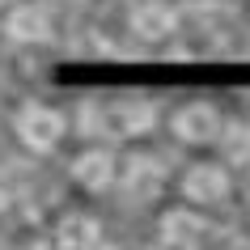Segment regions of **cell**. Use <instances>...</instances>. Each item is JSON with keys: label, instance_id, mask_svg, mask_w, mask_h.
<instances>
[{"label": "cell", "instance_id": "6da1fadb", "mask_svg": "<svg viewBox=\"0 0 250 250\" xmlns=\"http://www.w3.org/2000/svg\"><path fill=\"white\" fill-rule=\"evenodd\" d=\"M174 132L183 136V140H195V145L216 140V136H221V115H216L212 106L195 102V106H187V110H178V119H174Z\"/></svg>", "mask_w": 250, "mask_h": 250}, {"label": "cell", "instance_id": "7a4b0ae2", "mask_svg": "<svg viewBox=\"0 0 250 250\" xmlns=\"http://www.w3.org/2000/svg\"><path fill=\"white\" fill-rule=\"evenodd\" d=\"M102 132L110 136H132V132H145L148 123H153V110H148L145 102H123V106H110V110H102Z\"/></svg>", "mask_w": 250, "mask_h": 250}, {"label": "cell", "instance_id": "3957f363", "mask_svg": "<svg viewBox=\"0 0 250 250\" xmlns=\"http://www.w3.org/2000/svg\"><path fill=\"white\" fill-rule=\"evenodd\" d=\"M132 30L140 39H166L174 30V9L170 4H157V0H153V4H140L132 13Z\"/></svg>", "mask_w": 250, "mask_h": 250}, {"label": "cell", "instance_id": "277c9868", "mask_svg": "<svg viewBox=\"0 0 250 250\" xmlns=\"http://www.w3.org/2000/svg\"><path fill=\"white\" fill-rule=\"evenodd\" d=\"M183 191L191 199H199V204H212V199L225 195V170H216V166H199V170L187 174Z\"/></svg>", "mask_w": 250, "mask_h": 250}, {"label": "cell", "instance_id": "5b68a950", "mask_svg": "<svg viewBox=\"0 0 250 250\" xmlns=\"http://www.w3.org/2000/svg\"><path fill=\"white\" fill-rule=\"evenodd\" d=\"M161 178H166V170H161L153 157H132V166H127V191H136L140 199L157 195Z\"/></svg>", "mask_w": 250, "mask_h": 250}, {"label": "cell", "instance_id": "8992f818", "mask_svg": "<svg viewBox=\"0 0 250 250\" xmlns=\"http://www.w3.org/2000/svg\"><path fill=\"white\" fill-rule=\"evenodd\" d=\"M199 233H204V221H199V216H191V212H170V216L161 221V237L183 242V246H195Z\"/></svg>", "mask_w": 250, "mask_h": 250}, {"label": "cell", "instance_id": "52a82bcc", "mask_svg": "<svg viewBox=\"0 0 250 250\" xmlns=\"http://www.w3.org/2000/svg\"><path fill=\"white\" fill-rule=\"evenodd\" d=\"M110 157H106V153H85V157L77 161V178L85 187H106L110 183Z\"/></svg>", "mask_w": 250, "mask_h": 250}, {"label": "cell", "instance_id": "ba28073f", "mask_svg": "<svg viewBox=\"0 0 250 250\" xmlns=\"http://www.w3.org/2000/svg\"><path fill=\"white\" fill-rule=\"evenodd\" d=\"M60 242H64L68 250H93V246H98V225L85 221V216H77V221H68V225H64Z\"/></svg>", "mask_w": 250, "mask_h": 250}, {"label": "cell", "instance_id": "9c48e42d", "mask_svg": "<svg viewBox=\"0 0 250 250\" xmlns=\"http://www.w3.org/2000/svg\"><path fill=\"white\" fill-rule=\"evenodd\" d=\"M26 136L34 140V145H51L55 136H60V119L47 115V110H39V115L26 119Z\"/></svg>", "mask_w": 250, "mask_h": 250}, {"label": "cell", "instance_id": "30bf717a", "mask_svg": "<svg viewBox=\"0 0 250 250\" xmlns=\"http://www.w3.org/2000/svg\"><path fill=\"white\" fill-rule=\"evenodd\" d=\"M225 153L233 161H250V123H229V132H225Z\"/></svg>", "mask_w": 250, "mask_h": 250}, {"label": "cell", "instance_id": "8fae6325", "mask_svg": "<svg viewBox=\"0 0 250 250\" xmlns=\"http://www.w3.org/2000/svg\"><path fill=\"white\" fill-rule=\"evenodd\" d=\"M17 34H42V17L39 13H21L17 17Z\"/></svg>", "mask_w": 250, "mask_h": 250}, {"label": "cell", "instance_id": "7c38bea8", "mask_svg": "<svg viewBox=\"0 0 250 250\" xmlns=\"http://www.w3.org/2000/svg\"><path fill=\"white\" fill-rule=\"evenodd\" d=\"M229 250H250V242H233V246H229Z\"/></svg>", "mask_w": 250, "mask_h": 250}]
</instances>
